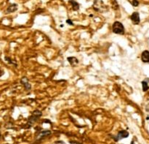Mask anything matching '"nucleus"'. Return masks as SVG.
I'll return each mask as SVG.
<instances>
[{
	"mask_svg": "<svg viewBox=\"0 0 149 144\" xmlns=\"http://www.w3.org/2000/svg\"><path fill=\"white\" fill-rule=\"evenodd\" d=\"M141 59L143 62L148 63L149 62V51H144L142 53L141 55Z\"/></svg>",
	"mask_w": 149,
	"mask_h": 144,
	"instance_id": "nucleus-6",
	"label": "nucleus"
},
{
	"mask_svg": "<svg viewBox=\"0 0 149 144\" xmlns=\"http://www.w3.org/2000/svg\"><path fill=\"white\" fill-rule=\"evenodd\" d=\"M129 1L131 3V4H132V6H134V7H137V6H138V4H139V1H138V0H129Z\"/></svg>",
	"mask_w": 149,
	"mask_h": 144,
	"instance_id": "nucleus-12",
	"label": "nucleus"
},
{
	"mask_svg": "<svg viewBox=\"0 0 149 144\" xmlns=\"http://www.w3.org/2000/svg\"><path fill=\"white\" fill-rule=\"evenodd\" d=\"M68 2L72 5L73 10H75V11H77V10H78L79 9V4L77 1H74V0H70Z\"/></svg>",
	"mask_w": 149,
	"mask_h": 144,
	"instance_id": "nucleus-8",
	"label": "nucleus"
},
{
	"mask_svg": "<svg viewBox=\"0 0 149 144\" xmlns=\"http://www.w3.org/2000/svg\"><path fill=\"white\" fill-rule=\"evenodd\" d=\"M93 8L99 13H106L108 11V7L102 0H95Z\"/></svg>",
	"mask_w": 149,
	"mask_h": 144,
	"instance_id": "nucleus-1",
	"label": "nucleus"
},
{
	"mask_svg": "<svg viewBox=\"0 0 149 144\" xmlns=\"http://www.w3.org/2000/svg\"><path fill=\"white\" fill-rule=\"evenodd\" d=\"M128 136H129L128 132H127L126 130H122V131H120L118 133L117 136L116 137V140H122V139L125 138H127Z\"/></svg>",
	"mask_w": 149,
	"mask_h": 144,
	"instance_id": "nucleus-5",
	"label": "nucleus"
},
{
	"mask_svg": "<svg viewBox=\"0 0 149 144\" xmlns=\"http://www.w3.org/2000/svg\"><path fill=\"white\" fill-rule=\"evenodd\" d=\"M24 78L25 81H24V80H23V79L22 78L21 83H23V84L24 85V86H25V88H26V90H30V89H31V87L30 83H29V80H28V78L26 77H24V78Z\"/></svg>",
	"mask_w": 149,
	"mask_h": 144,
	"instance_id": "nucleus-7",
	"label": "nucleus"
},
{
	"mask_svg": "<svg viewBox=\"0 0 149 144\" xmlns=\"http://www.w3.org/2000/svg\"><path fill=\"white\" fill-rule=\"evenodd\" d=\"M113 32L118 35H124L125 34V27L123 24L119 21H115L112 26Z\"/></svg>",
	"mask_w": 149,
	"mask_h": 144,
	"instance_id": "nucleus-2",
	"label": "nucleus"
},
{
	"mask_svg": "<svg viewBox=\"0 0 149 144\" xmlns=\"http://www.w3.org/2000/svg\"><path fill=\"white\" fill-rule=\"evenodd\" d=\"M66 23H68V24L71 25V26H73V25H74V23H73L72 20H70V19H68V20H66Z\"/></svg>",
	"mask_w": 149,
	"mask_h": 144,
	"instance_id": "nucleus-13",
	"label": "nucleus"
},
{
	"mask_svg": "<svg viewBox=\"0 0 149 144\" xmlns=\"http://www.w3.org/2000/svg\"><path fill=\"white\" fill-rule=\"evenodd\" d=\"M67 60L69 61L71 65H74V64H77L79 63L78 59L76 57H68Z\"/></svg>",
	"mask_w": 149,
	"mask_h": 144,
	"instance_id": "nucleus-9",
	"label": "nucleus"
},
{
	"mask_svg": "<svg viewBox=\"0 0 149 144\" xmlns=\"http://www.w3.org/2000/svg\"><path fill=\"white\" fill-rule=\"evenodd\" d=\"M131 20H132V23L134 24L137 25V24H139L140 23V16H139V13H137V12H135L132 14L131 16Z\"/></svg>",
	"mask_w": 149,
	"mask_h": 144,
	"instance_id": "nucleus-4",
	"label": "nucleus"
},
{
	"mask_svg": "<svg viewBox=\"0 0 149 144\" xmlns=\"http://www.w3.org/2000/svg\"><path fill=\"white\" fill-rule=\"evenodd\" d=\"M40 116H42V112H40V111H35L34 112H33V115L29 118V121L31 123H34V121H36V120H37L40 117Z\"/></svg>",
	"mask_w": 149,
	"mask_h": 144,
	"instance_id": "nucleus-3",
	"label": "nucleus"
},
{
	"mask_svg": "<svg viewBox=\"0 0 149 144\" xmlns=\"http://www.w3.org/2000/svg\"><path fill=\"white\" fill-rule=\"evenodd\" d=\"M142 85H143V92H146V91L148 90L149 87L146 81H143Z\"/></svg>",
	"mask_w": 149,
	"mask_h": 144,
	"instance_id": "nucleus-11",
	"label": "nucleus"
},
{
	"mask_svg": "<svg viewBox=\"0 0 149 144\" xmlns=\"http://www.w3.org/2000/svg\"><path fill=\"white\" fill-rule=\"evenodd\" d=\"M17 8V5L15 4H13L10 6V7L7 8V13H13V12L15 11Z\"/></svg>",
	"mask_w": 149,
	"mask_h": 144,
	"instance_id": "nucleus-10",
	"label": "nucleus"
}]
</instances>
